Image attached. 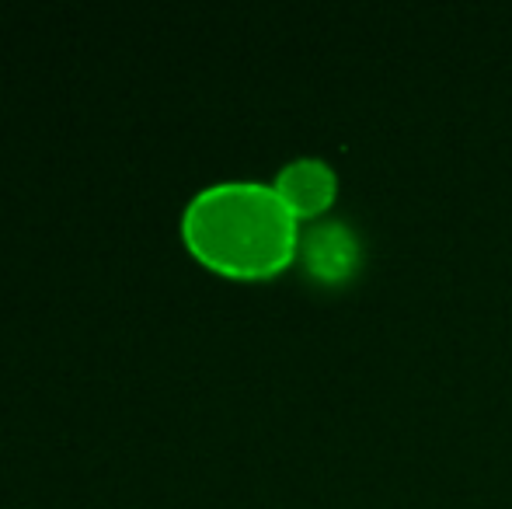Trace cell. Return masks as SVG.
Masks as SVG:
<instances>
[{
  "label": "cell",
  "mask_w": 512,
  "mask_h": 509,
  "mask_svg": "<svg viewBox=\"0 0 512 509\" xmlns=\"http://www.w3.org/2000/svg\"><path fill=\"white\" fill-rule=\"evenodd\" d=\"M272 189L279 192V199L286 203V210L297 220L317 217L335 203L338 178L331 171V164H324L321 157H297L276 175Z\"/></svg>",
  "instance_id": "obj_2"
},
{
  "label": "cell",
  "mask_w": 512,
  "mask_h": 509,
  "mask_svg": "<svg viewBox=\"0 0 512 509\" xmlns=\"http://www.w3.org/2000/svg\"><path fill=\"white\" fill-rule=\"evenodd\" d=\"M182 241L220 276L269 279L297 255L300 224L272 185L216 182L189 199Z\"/></svg>",
  "instance_id": "obj_1"
}]
</instances>
